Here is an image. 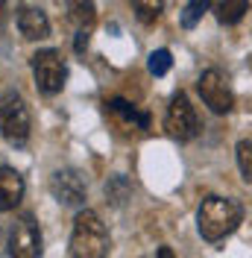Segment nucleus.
Wrapping results in <instances>:
<instances>
[{"mask_svg":"<svg viewBox=\"0 0 252 258\" xmlns=\"http://www.w3.org/2000/svg\"><path fill=\"white\" fill-rule=\"evenodd\" d=\"M243 220V209L229 197H205L197 211V229L205 241H223Z\"/></svg>","mask_w":252,"mask_h":258,"instance_id":"obj_1","label":"nucleus"},{"mask_svg":"<svg viewBox=\"0 0 252 258\" xmlns=\"http://www.w3.org/2000/svg\"><path fill=\"white\" fill-rule=\"evenodd\" d=\"M71 255L74 258H109V232L97 211L82 209L71 232Z\"/></svg>","mask_w":252,"mask_h":258,"instance_id":"obj_2","label":"nucleus"},{"mask_svg":"<svg viewBox=\"0 0 252 258\" xmlns=\"http://www.w3.org/2000/svg\"><path fill=\"white\" fill-rule=\"evenodd\" d=\"M30 109L18 91H6L0 97V132L12 147H27L30 141Z\"/></svg>","mask_w":252,"mask_h":258,"instance_id":"obj_3","label":"nucleus"},{"mask_svg":"<svg viewBox=\"0 0 252 258\" xmlns=\"http://www.w3.org/2000/svg\"><path fill=\"white\" fill-rule=\"evenodd\" d=\"M32 77H35L38 91H44V94H59L65 88V80H68L62 53L53 50V47L38 50V53L32 56Z\"/></svg>","mask_w":252,"mask_h":258,"instance_id":"obj_4","label":"nucleus"},{"mask_svg":"<svg viewBox=\"0 0 252 258\" xmlns=\"http://www.w3.org/2000/svg\"><path fill=\"white\" fill-rule=\"evenodd\" d=\"M164 129H167V135L176 138V141H191V138H197V132H200V117H197V112H194V106H191V100H188L185 91L173 94L170 106H167V114H164Z\"/></svg>","mask_w":252,"mask_h":258,"instance_id":"obj_5","label":"nucleus"},{"mask_svg":"<svg viewBox=\"0 0 252 258\" xmlns=\"http://www.w3.org/2000/svg\"><path fill=\"white\" fill-rule=\"evenodd\" d=\"M9 258H41V232L32 214H18L9 229Z\"/></svg>","mask_w":252,"mask_h":258,"instance_id":"obj_6","label":"nucleus"},{"mask_svg":"<svg viewBox=\"0 0 252 258\" xmlns=\"http://www.w3.org/2000/svg\"><path fill=\"white\" fill-rule=\"evenodd\" d=\"M197 91H200L203 103L214 114H229L232 112V106H235V94H232V88H229L226 77H223L217 68H208V71L200 74V80H197Z\"/></svg>","mask_w":252,"mask_h":258,"instance_id":"obj_7","label":"nucleus"},{"mask_svg":"<svg viewBox=\"0 0 252 258\" xmlns=\"http://www.w3.org/2000/svg\"><path fill=\"white\" fill-rule=\"evenodd\" d=\"M50 194L65 209H79L85 203V176L74 167H62L50 176Z\"/></svg>","mask_w":252,"mask_h":258,"instance_id":"obj_8","label":"nucleus"},{"mask_svg":"<svg viewBox=\"0 0 252 258\" xmlns=\"http://www.w3.org/2000/svg\"><path fill=\"white\" fill-rule=\"evenodd\" d=\"M21 200H24V176L15 167L0 164V211L18 209Z\"/></svg>","mask_w":252,"mask_h":258,"instance_id":"obj_9","label":"nucleus"},{"mask_svg":"<svg viewBox=\"0 0 252 258\" xmlns=\"http://www.w3.org/2000/svg\"><path fill=\"white\" fill-rule=\"evenodd\" d=\"M18 30H21L24 38H30V41H41V38L50 35V21L41 9H35V6H21V9H18Z\"/></svg>","mask_w":252,"mask_h":258,"instance_id":"obj_10","label":"nucleus"},{"mask_svg":"<svg viewBox=\"0 0 252 258\" xmlns=\"http://www.w3.org/2000/svg\"><path fill=\"white\" fill-rule=\"evenodd\" d=\"M68 18L77 30H91L94 27V18H97V6L94 0H68Z\"/></svg>","mask_w":252,"mask_h":258,"instance_id":"obj_11","label":"nucleus"},{"mask_svg":"<svg viewBox=\"0 0 252 258\" xmlns=\"http://www.w3.org/2000/svg\"><path fill=\"white\" fill-rule=\"evenodd\" d=\"M246 3L249 0H211V12L220 24H237L246 12Z\"/></svg>","mask_w":252,"mask_h":258,"instance_id":"obj_12","label":"nucleus"},{"mask_svg":"<svg viewBox=\"0 0 252 258\" xmlns=\"http://www.w3.org/2000/svg\"><path fill=\"white\" fill-rule=\"evenodd\" d=\"M109 109L114 114H120L123 120H129V123H135L138 129H150V114L147 112H138L132 103H126V100H120V97H114V100H109Z\"/></svg>","mask_w":252,"mask_h":258,"instance_id":"obj_13","label":"nucleus"},{"mask_svg":"<svg viewBox=\"0 0 252 258\" xmlns=\"http://www.w3.org/2000/svg\"><path fill=\"white\" fill-rule=\"evenodd\" d=\"M132 197V185H129V179L126 176H109V182H106V200H109L114 209H120L126 200Z\"/></svg>","mask_w":252,"mask_h":258,"instance_id":"obj_14","label":"nucleus"},{"mask_svg":"<svg viewBox=\"0 0 252 258\" xmlns=\"http://www.w3.org/2000/svg\"><path fill=\"white\" fill-rule=\"evenodd\" d=\"M132 6H135V15L141 24H156L164 9V0H132Z\"/></svg>","mask_w":252,"mask_h":258,"instance_id":"obj_15","label":"nucleus"},{"mask_svg":"<svg viewBox=\"0 0 252 258\" xmlns=\"http://www.w3.org/2000/svg\"><path fill=\"white\" fill-rule=\"evenodd\" d=\"M208 6H211V0H188V6H185V12H182V27H185V30H194V27L200 24V18L205 15Z\"/></svg>","mask_w":252,"mask_h":258,"instance_id":"obj_16","label":"nucleus"},{"mask_svg":"<svg viewBox=\"0 0 252 258\" xmlns=\"http://www.w3.org/2000/svg\"><path fill=\"white\" fill-rule=\"evenodd\" d=\"M170 64H173V56H170V50H153L150 53V62H147V68H150V74L153 77H164L167 71H170Z\"/></svg>","mask_w":252,"mask_h":258,"instance_id":"obj_17","label":"nucleus"},{"mask_svg":"<svg viewBox=\"0 0 252 258\" xmlns=\"http://www.w3.org/2000/svg\"><path fill=\"white\" fill-rule=\"evenodd\" d=\"M237 167H240V173L246 182H252V138H243L240 144H237Z\"/></svg>","mask_w":252,"mask_h":258,"instance_id":"obj_18","label":"nucleus"},{"mask_svg":"<svg viewBox=\"0 0 252 258\" xmlns=\"http://www.w3.org/2000/svg\"><path fill=\"white\" fill-rule=\"evenodd\" d=\"M85 47H88V32L79 30V32H77V38H74V50H77V53H82Z\"/></svg>","mask_w":252,"mask_h":258,"instance_id":"obj_19","label":"nucleus"},{"mask_svg":"<svg viewBox=\"0 0 252 258\" xmlns=\"http://www.w3.org/2000/svg\"><path fill=\"white\" fill-rule=\"evenodd\" d=\"M158 258H173V249L170 246H158Z\"/></svg>","mask_w":252,"mask_h":258,"instance_id":"obj_20","label":"nucleus"},{"mask_svg":"<svg viewBox=\"0 0 252 258\" xmlns=\"http://www.w3.org/2000/svg\"><path fill=\"white\" fill-rule=\"evenodd\" d=\"M3 6H6V0H0V18H3Z\"/></svg>","mask_w":252,"mask_h":258,"instance_id":"obj_21","label":"nucleus"}]
</instances>
